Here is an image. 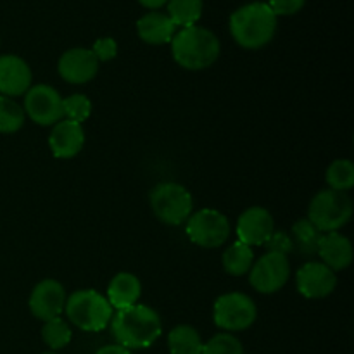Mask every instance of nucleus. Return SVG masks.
<instances>
[{
	"mask_svg": "<svg viewBox=\"0 0 354 354\" xmlns=\"http://www.w3.org/2000/svg\"><path fill=\"white\" fill-rule=\"evenodd\" d=\"M166 3L175 26H194L203 14V0H168Z\"/></svg>",
	"mask_w": 354,
	"mask_h": 354,
	"instance_id": "nucleus-23",
	"label": "nucleus"
},
{
	"mask_svg": "<svg viewBox=\"0 0 354 354\" xmlns=\"http://www.w3.org/2000/svg\"><path fill=\"white\" fill-rule=\"evenodd\" d=\"M48 145L55 158L71 159L80 154L85 145V130L80 123L69 120H61L54 124L48 137Z\"/></svg>",
	"mask_w": 354,
	"mask_h": 354,
	"instance_id": "nucleus-16",
	"label": "nucleus"
},
{
	"mask_svg": "<svg viewBox=\"0 0 354 354\" xmlns=\"http://www.w3.org/2000/svg\"><path fill=\"white\" fill-rule=\"evenodd\" d=\"M254 265V252L248 244H242L241 241L234 242L227 251L223 252V268L228 275L241 277L251 270Z\"/></svg>",
	"mask_w": 354,
	"mask_h": 354,
	"instance_id": "nucleus-20",
	"label": "nucleus"
},
{
	"mask_svg": "<svg viewBox=\"0 0 354 354\" xmlns=\"http://www.w3.org/2000/svg\"><path fill=\"white\" fill-rule=\"evenodd\" d=\"M66 315L85 332H100L111 324L113 306L106 296L93 289L76 290L66 299Z\"/></svg>",
	"mask_w": 354,
	"mask_h": 354,
	"instance_id": "nucleus-4",
	"label": "nucleus"
},
{
	"mask_svg": "<svg viewBox=\"0 0 354 354\" xmlns=\"http://www.w3.org/2000/svg\"><path fill=\"white\" fill-rule=\"evenodd\" d=\"M201 354H244V348L232 334H218L203 346Z\"/></svg>",
	"mask_w": 354,
	"mask_h": 354,
	"instance_id": "nucleus-28",
	"label": "nucleus"
},
{
	"mask_svg": "<svg viewBox=\"0 0 354 354\" xmlns=\"http://www.w3.org/2000/svg\"><path fill=\"white\" fill-rule=\"evenodd\" d=\"M176 26L171 21V17L159 10H152V12L144 14L140 19L137 21V31L138 37L151 45H162L169 44L176 33Z\"/></svg>",
	"mask_w": 354,
	"mask_h": 354,
	"instance_id": "nucleus-18",
	"label": "nucleus"
},
{
	"mask_svg": "<svg viewBox=\"0 0 354 354\" xmlns=\"http://www.w3.org/2000/svg\"><path fill=\"white\" fill-rule=\"evenodd\" d=\"M66 290L57 280H41L35 286L30 296V311L35 318L41 322L54 320L61 317L66 308Z\"/></svg>",
	"mask_w": 354,
	"mask_h": 354,
	"instance_id": "nucleus-11",
	"label": "nucleus"
},
{
	"mask_svg": "<svg viewBox=\"0 0 354 354\" xmlns=\"http://www.w3.org/2000/svg\"><path fill=\"white\" fill-rule=\"evenodd\" d=\"M57 71L64 82L83 85L95 78L99 71V59L95 57L92 48H69L59 57Z\"/></svg>",
	"mask_w": 354,
	"mask_h": 354,
	"instance_id": "nucleus-12",
	"label": "nucleus"
},
{
	"mask_svg": "<svg viewBox=\"0 0 354 354\" xmlns=\"http://www.w3.org/2000/svg\"><path fill=\"white\" fill-rule=\"evenodd\" d=\"M151 206L158 220L166 225H182L192 214L194 199L180 183H159L151 192Z\"/></svg>",
	"mask_w": 354,
	"mask_h": 354,
	"instance_id": "nucleus-6",
	"label": "nucleus"
},
{
	"mask_svg": "<svg viewBox=\"0 0 354 354\" xmlns=\"http://www.w3.org/2000/svg\"><path fill=\"white\" fill-rule=\"evenodd\" d=\"M297 290L308 299H324L334 292L337 275L322 261H308L297 272Z\"/></svg>",
	"mask_w": 354,
	"mask_h": 354,
	"instance_id": "nucleus-13",
	"label": "nucleus"
},
{
	"mask_svg": "<svg viewBox=\"0 0 354 354\" xmlns=\"http://www.w3.org/2000/svg\"><path fill=\"white\" fill-rule=\"evenodd\" d=\"M140 280L133 273H118L107 287V301L116 310H124V308L137 304V301L140 299Z\"/></svg>",
	"mask_w": 354,
	"mask_h": 354,
	"instance_id": "nucleus-19",
	"label": "nucleus"
},
{
	"mask_svg": "<svg viewBox=\"0 0 354 354\" xmlns=\"http://www.w3.org/2000/svg\"><path fill=\"white\" fill-rule=\"evenodd\" d=\"M320 237L322 232L308 218L297 220L292 227V235H290L294 249H297L303 256H317Z\"/></svg>",
	"mask_w": 354,
	"mask_h": 354,
	"instance_id": "nucleus-22",
	"label": "nucleus"
},
{
	"mask_svg": "<svg viewBox=\"0 0 354 354\" xmlns=\"http://www.w3.org/2000/svg\"><path fill=\"white\" fill-rule=\"evenodd\" d=\"M168 346L171 354H201L204 344L196 328L190 325H178L169 332Z\"/></svg>",
	"mask_w": 354,
	"mask_h": 354,
	"instance_id": "nucleus-21",
	"label": "nucleus"
},
{
	"mask_svg": "<svg viewBox=\"0 0 354 354\" xmlns=\"http://www.w3.org/2000/svg\"><path fill=\"white\" fill-rule=\"evenodd\" d=\"M328 187L337 192H348L354 185V165L349 159H335L325 173Z\"/></svg>",
	"mask_w": 354,
	"mask_h": 354,
	"instance_id": "nucleus-24",
	"label": "nucleus"
},
{
	"mask_svg": "<svg viewBox=\"0 0 354 354\" xmlns=\"http://www.w3.org/2000/svg\"><path fill=\"white\" fill-rule=\"evenodd\" d=\"M138 2H140L142 6L149 7V9H158V7L165 6V3L168 2V0H138Z\"/></svg>",
	"mask_w": 354,
	"mask_h": 354,
	"instance_id": "nucleus-33",
	"label": "nucleus"
},
{
	"mask_svg": "<svg viewBox=\"0 0 354 354\" xmlns=\"http://www.w3.org/2000/svg\"><path fill=\"white\" fill-rule=\"evenodd\" d=\"M249 282L258 292H279L290 277V265L287 256L277 252H266L251 266Z\"/></svg>",
	"mask_w": 354,
	"mask_h": 354,
	"instance_id": "nucleus-9",
	"label": "nucleus"
},
{
	"mask_svg": "<svg viewBox=\"0 0 354 354\" xmlns=\"http://www.w3.org/2000/svg\"><path fill=\"white\" fill-rule=\"evenodd\" d=\"M185 230L196 245L214 249L223 245L230 237V221L220 211L206 207L196 214H190Z\"/></svg>",
	"mask_w": 354,
	"mask_h": 354,
	"instance_id": "nucleus-8",
	"label": "nucleus"
},
{
	"mask_svg": "<svg viewBox=\"0 0 354 354\" xmlns=\"http://www.w3.org/2000/svg\"><path fill=\"white\" fill-rule=\"evenodd\" d=\"M277 31V16L268 2H249L230 16V33L244 48H261L272 41Z\"/></svg>",
	"mask_w": 354,
	"mask_h": 354,
	"instance_id": "nucleus-2",
	"label": "nucleus"
},
{
	"mask_svg": "<svg viewBox=\"0 0 354 354\" xmlns=\"http://www.w3.org/2000/svg\"><path fill=\"white\" fill-rule=\"evenodd\" d=\"M31 86V69L26 61L12 54L0 55V93L3 97L23 95Z\"/></svg>",
	"mask_w": 354,
	"mask_h": 354,
	"instance_id": "nucleus-15",
	"label": "nucleus"
},
{
	"mask_svg": "<svg viewBox=\"0 0 354 354\" xmlns=\"http://www.w3.org/2000/svg\"><path fill=\"white\" fill-rule=\"evenodd\" d=\"M275 232L273 216L268 209L261 206H252L239 216L237 237L242 244L265 245L266 241Z\"/></svg>",
	"mask_w": 354,
	"mask_h": 354,
	"instance_id": "nucleus-14",
	"label": "nucleus"
},
{
	"mask_svg": "<svg viewBox=\"0 0 354 354\" xmlns=\"http://www.w3.org/2000/svg\"><path fill=\"white\" fill-rule=\"evenodd\" d=\"M353 216V201L346 192L337 190H320L311 199L308 207V220L322 232H339L349 223Z\"/></svg>",
	"mask_w": 354,
	"mask_h": 354,
	"instance_id": "nucleus-5",
	"label": "nucleus"
},
{
	"mask_svg": "<svg viewBox=\"0 0 354 354\" xmlns=\"http://www.w3.org/2000/svg\"><path fill=\"white\" fill-rule=\"evenodd\" d=\"M171 44L176 64L189 71H201L213 64L220 55V40L211 30L203 26H187L175 33Z\"/></svg>",
	"mask_w": 354,
	"mask_h": 354,
	"instance_id": "nucleus-3",
	"label": "nucleus"
},
{
	"mask_svg": "<svg viewBox=\"0 0 354 354\" xmlns=\"http://www.w3.org/2000/svg\"><path fill=\"white\" fill-rule=\"evenodd\" d=\"M317 254L320 256L324 265H327L332 272H337L348 268L353 263V244L346 235L339 232H327L322 234Z\"/></svg>",
	"mask_w": 354,
	"mask_h": 354,
	"instance_id": "nucleus-17",
	"label": "nucleus"
},
{
	"mask_svg": "<svg viewBox=\"0 0 354 354\" xmlns=\"http://www.w3.org/2000/svg\"><path fill=\"white\" fill-rule=\"evenodd\" d=\"M44 354H55V353H44Z\"/></svg>",
	"mask_w": 354,
	"mask_h": 354,
	"instance_id": "nucleus-34",
	"label": "nucleus"
},
{
	"mask_svg": "<svg viewBox=\"0 0 354 354\" xmlns=\"http://www.w3.org/2000/svg\"><path fill=\"white\" fill-rule=\"evenodd\" d=\"M111 330L118 344L123 348L144 349L154 344L161 335V317L152 308L133 304L113 315Z\"/></svg>",
	"mask_w": 354,
	"mask_h": 354,
	"instance_id": "nucleus-1",
	"label": "nucleus"
},
{
	"mask_svg": "<svg viewBox=\"0 0 354 354\" xmlns=\"http://www.w3.org/2000/svg\"><path fill=\"white\" fill-rule=\"evenodd\" d=\"M306 0H270L268 6L275 12V16H290L303 9Z\"/></svg>",
	"mask_w": 354,
	"mask_h": 354,
	"instance_id": "nucleus-31",
	"label": "nucleus"
},
{
	"mask_svg": "<svg viewBox=\"0 0 354 354\" xmlns=\"http://www.w3.org/2000/svg\"><path fill=\"white\" fill-rule=\"evenodd\" d=\"M92 52L95 54V57L100 61L107 62V61H113L114 57H116L118 54V44L114 38L111 37H104V38H99V40H95V44H93L92 47Z\"/></svg>",
	"mask_w": 354,
	"mask_h": 354,
	"instance_id": "nucleus-30",
	"label": "nucleus"
},
{
	"mask_svg": "<svg viewBox=\"0 0 354 354\" xmlns=\"http://www.w3.org/2000/svg\"><path fill=\"white\" fill-rule=\"evenodd\" d=\"M24 124V109L10 97L0 95V133H16Z\"/></svg>",
	"mask_w": 354,
	"mask_h": 354,
	"instance_id": "nucleus-25",
	"label": "nucleus"
},
{
	"mask_svg": "<svg viewBox=\"0 0 354 354\" xmlns=\"http://www.w3.org/2000/svg\"><path fill=\"white\" fill-rule=\"evenodd\" d=\"M95 354H131L130 349L123 348L120 344H113V346H106V348H100Z\"/></svg>",
	"mask_w": 354,
	"mask_h": 354,
	"instance_id": "nucleus-32",
	"label": "nucleus"
},
{
	"mask_svg": "<svg viewBox=\"0 0 354 354\" xmlns=\"http://www.w3.org/2000/svg\"><path fill=\"white\" fill-rule=\"evenodd\" d=\"M258 317L256 303L242 292L223 294L213 308L214 324L228 332H241L251 327Z\"/></svg>",
	"mask_w": 354,
	"mask_h": 354,
	"instance_id": "nucleus-7",
	"label": "nucleus"
},
{
	"mask_svg": "<svg viewBox=\"0 0 354 354\" xmlns=\"http://www.w3.org/2000/svg\"><path fill=\"white\" fill-rule=\"evenodd\" d=\"M24 113L37 124L50 127L64 118L62 97L50 85H35L24 95Z\"/></svg>",
	"mask_w": 354,
	"mask_h": 354,
	"instance_id": "nucleus-10",
	"label": "nucleus"
},
{
	"mask_svg": "<svg viewBox=\"0 0 354 354\" xmlns=\"http://www.w3.org/2000/svg\"><path fill=\"white\" fill-rule=\"evenodd\" d=\"M265 248L268 252H277V254L287 256L289 252L294 251V242L290 239V235L286 234V232H273L272 237L266 241Z\"/></svg>",
	"mask_w": 354,
	"mask_h": 354,
	"instance_id": "nucleus-29",
	"label": "nucleus"
},
{
	"mask_svg": "<svg viewBox=\"0 0 354 354\" xmlns=\"http://www.w3.org/2000/svg\"><path fill=\"white\" fill-rule=\"evenodd\" d=\"M41 337L50 349H62L71 342V328L61 317L45 322Z\"/></svg>",
	"mask_w": 354,
	"mask_h": 354,
	"instance_id": "nucleus-26",
	"label": "nucleus"
},
{
	"mask_svg": "<svg viewBox=\"0 0 354 354\" xmlns=\"http://www.w3.org/2000/svg\"><path fill=\"white\" fill-rule=\"evenodd\" d=\"M62 113L69 121H76L82 124L92 114V102L83 93H73V95L62 99Z\"/></svg>",
	"mask_w": 354,
	"mask_h": 354,
	"instance_id": "nucleus-27",
	"label": "nucleus"
}]
</instances>
